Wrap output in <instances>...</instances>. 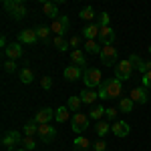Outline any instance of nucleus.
Instances as JSON below:
<instances>
[{
  "label": "nucleus",
  "mask_w": 151,
  "mask_h": 151,
  "mask_svg": "<svg viewBox=\"0 0 151 151\" xmlns=\"http://www.w3.org/2000/svg\"><path fill=\"white\" fill-rule=\"evenodd\" d=\"M97 93H99V99H119L121 95H123V83L119 81V79H105L103 85L97 89Z\"/></svg>",
  "instance_id": "obj_1"
},
{
  "label": "nucleus",
  "mask_w": 151,
  "mask_h": 151,
  "mask_svg": "<svg viewBox=\"0 0 151 151\" xmlns=\"http://www.w3.org/2000/svg\"><path fill=\"white\" fill-rule=\"evenodd\" d=\"M103 73L99 69H85L83 70V83L87 85V89H99L103 85Z\"/></svg>",
  "instance_id": "obj_2"
},
{
  "label": "nucleus",
  "mask_w": 151,
  "mask_h": 151,
  "mask_svg": "<svg viewBox=\"0 0 151 151\" xmlns=\"http://www.w3.org/2000/svg\"><path fill=\"white\" fill-rule=\"evenodd\" d=\"M4 10L10 14L14 20H22L26 16V6L22 0H4Z\"/></svg>",
  "instance_id": "obj_3"
},
{
  "label": "nucleus",
  "mask_w": 151,
  "mask_h": 151,
  "mask_svg": "<svg viewBox=\"0 0 151 151\" xmlns=\"http://www.w3.org/2000/svg\"><path fill=\"white\" fill-rule=\"evenodd\" d=\"M91 127V117L85 115V113H75L73 119H70V129L75 131V135H81L83 131H87V129Z\"/></svg>",
  "instance_id": "obj_4"
},
{
  "label": "nucleus",
  "mask_w": 151,
  "mask_h": 151,
  "mask_svg": "<svg viewBox=\"0 0 151 151\" xmlns=\"http://www.w3.org/2000/svg\"><path fill=\"white\" fill-rule=\"evenodd\" d=\"M133 65H131V60L129 58H123V60H119L115 65V79H119V81H129L131 79V75H133Z\"/></svg>",
  "instance_id": "obj_5"
},
{
  "label": "nucleus",
  "mask_w": 151,
  "mask_h": 151,
  "mask_svg": "<svg viewBox=\"0 0 151 151\" xmlns=\"http://www.w3.org/2000/svg\"><path fill=\"white\" fill-rule=\"evenodd\" d=\"M99 58H101L103 65L115 69V65L119 63V52H117L115 47H101V55H99Z\"/></svg>",
  "instance_id": "obj_6"
},
{
  "label": "nucleus",
  "mask_w": 151,
  "mask_h": 151,
  "mask_svg": "<svg viewBox=\"0 0 151 151\" xmlns=\"http://www.w3.org/2000/svg\"><path fill=\"white\" fill-rule=\"evenodd\" d=\"M2 145H4V149H6V151H16V149H14L16 145H22V137H20V133H18V131H6V133L2 135Z\"/></svg>",
  "instance_id": "obj_7"
},
{
  "label": "nucleus",
  "mask_w": 151,
  "mask_h": 151,
  "mask_svg": "<svg viewBox=\"0 0 151 151\" xmlns=\"http://www.w3.org/2000/svg\"><path fill=\"white\" fill-rule=\"evenodd\" d=\"M69 28V16H60L57 20L50 22V32H55L57 36H63Z\"/></svg>",
  "instance_id": "obj_8"
},
{
  "label": "nucleus",
  "mask_w": 151,
  "mask_h": 151,
  "mask_svg": "<svg viewBox=\"0 0 151 151\" xmlns=\"http://www.w3.org/2000/svg\"><path fill=\"white\" fill-rule=\"evenodd\" d=\"M24 55L22 50V45L20 42H10L8 47L4 48V57L8 58V60H16V58H20Z\"/></svg>",
  "instance_id": "obj_9"
},
{
  "label": "nucleus",
  "mask_w": 151,
  "mask_h": 151,
  "mask_svg": "<svg viewBox=\"0 0 151 151\" xmlns=\"http://www.w3.org/2000/svg\"><path fill=\"white\" fill-rule=\"evenodd\" d=\"M57 137V129L52 125H38V139L45 141V143H50V141Z\"/></svg>",
  "instance_id": "obj_10"
},
{
  "label": "nucleus",
  "mask_w": 151,
  "mask_h": 151,
  "mask_svg": "<svg viewBox=\"0 0 151 151\" xmlns=\"http://www.w3.org/2000/svg\"><path fill=\"white\" fill-rule=\"evenodd\" d=\"M99 40H101V47H113V42H115V30H113L111 26L101 28V32H99Z\"/></svg>",
  "instance_id": "obj_11"
},
{
  "label": "nucleus",
  "mask_w": 151,
  "mask_h": 151,
  "mask_svg": "<svg viewBox=\"0 0 151 151\" xmlns=\"http://www.w3.org/2000/svg\"><path fill=\"white\" fill-rule=\"evenodd\" d=\"M129 99H131L133 103H139V105H145L147 101H149L147 91H145L143 87H133V89H131V93H129Z\"/></svg>",
  "instance_id": "obj_12"
},
{
  "label": "nucleus",
  "mask_w": 151,
  "mask_h": 151,
  "mask_svg": "<svg viewBox=\"0 0 151 151\" xmlns=\"http://www.w3.org/2000/svg\"><path fill=\"white\" fill-rule=\"evenodd\" d=\"M32 119H35L38 125H48V123L55 119V111H52V109H48V107H45V109H40Z\"/></svg>",
  "instance_id": "obj_13"
},
{
  "label": "nucleus",
  "mask_w": 151,
  "mask_h": 151,
  "mask_svg": "<svg viewBox=\"0 0 151 151\" xmlns=\"http://www.w3.org/2000/svg\"><path fill=\"white\" fill-rule=\"evenodd\" d=\"M111 131H113L115 137H127L129 133H131V127H129L127 121H115L113 127H111Z\"/></svg>",
  "instance_id": "obj_14"
},
{
  "label": "nucleus",
  "mask_w": 151,
  "mask_h": 151,
  "mask_svg": "<svg viewBox=\"0 0 151 151\" xmlns=\"http://www.w3.org/2000/svg\"><path fill=\"white\" fill-rule=\"evenodd\" d=\"M36 40H38L36 30L26 28V30H22V32H18V42H20V45H35Z\"/></svg>",
  "instance_id": "obj_15"
},
{
  "label": "nucleus",
  "mask_w": 151,
  "mask_h": 151,
  "mask_svg": "<svg viewBox=\"0 0 151 151\" xmlns=\"http://www.w3.org/2000/svg\"><path fill=\"white\" fill-rule=\"evenodd\" d=\"M99 32H101V26L97 22H91L87 24L85 28H83V36L87 38V40H95V38H99Z\"/></svg>",
  "instance_id": "obj_16"
},
{
  "label": "nucleus",
  "mask_w": 151,
  "mask_h": 151,
  "mask_svg": "<svg viewBox=\"0 0 151 151\" xmlns=\"http://www.w3.org/2000/svg\"><path fill=\"white\" fill-rule=\"evenodd\" d=\"M63 75H65L67 81H79V79H83V70L79 67H75V65H69L67 69L63 70Z\"/></svg>",
  "instance_id": "obj_17"
},
{
  "label": "nucleus",
  "mask_w": 151,
  "mask_h": 151,
  "mask_svg": "<svg viewBox=\"0 0 151 151\" xmlns=\"http://www.w3.org/2000/svg\"><path fill=\"white\" fill-rule=\"evenodd\" d=\"M79 97H81L83 105H91V107H93V103L99 99V93H97V91H93V89H83Z\"/></svg>",
  "instance_id": "obj_18"
},
{
  "label": "nucleus",
  "mask_w": 151,
  "mask_h": 151,
  "mask_svg": "<svg viewBox=\"0 0 151 151\" xmlns=\"http://www.w3.org/2000/svg\"><path fill=\"white\" fill-rule=\"evenodd\" d=\"M42 12H45V16L57 20L58 18V4L57 2H45V4H42Z\"/></svg>",
  "instance_id": "obj_19"
},
{
  "label": "nucleus",
  "mask_w": 151,
  "mask_h": 151,
  "mask_svg": "<svg viewBox=\"0 0 151 151\" xmlns=\"http://www.w3.org/2000/svg\"><path fill=\"white\" fill-rule=\"evenodd\" d=\"M73 145H75V151H89L91 141L87 139V137H83V135H77L75 141H73Z\"/></svg>",
  "instance_id": "obj_20"
},
{
  "label": "nucleus",
  "mask_w": 151,
  "mask_h": 151,
  "mask_svg": "<svg viewBox=\"0 0 151 151\" xmlns=\"http://www.w3.org/2000/svg\"><path fill=\"white\" fill-rule=\"evenodd\" d=\"M70 60H73V63H75V67H79V69H83V67H85V63H87L85 52H83L81 48H77V50H73V52H70Z\"/></svg>",
  "instance_id": "obj_21"
},
{
  "label": "nucleus",
  "mask_w": 151,
  "mask_h": 151,
  "mask_svg": "<svg viewBox=\"0 0 151 151\" xmlns=\"http://www.w3.org/2000/svg\"><path fill=\"white\" fill-rule=\"evenodd\" d=\"M105 111H107V109H105L103 105H93V107H91V111H89L91 121H101V119L105 117Z\"/></svg>",
  "instance_id": "obj_22"
},
{
  "label": "nucleus",
  "mask_w": 151,
  "mask_h": 151,
  "mask_svg": "<svg viewBox=\"0 0 151 151\" xmlns=\"http://www.w3.org/2000/svg\"><path fill=\"white\" fill-rule=\"evenodd\" d=\"M129 60H131L133 69H135V70H139V73H141V77H143V75L147 73V65H145V63H143V60H141V58L137 57V55H131V57H129Z\"/></svg>",
  "instance_id": "obj_23"
},
{
  "label": "nucleus",
  "mask_w": 151,
  "mask_h": 151,
  "mask_svg": "<svg viewBox=\"0 0 151 151\" xmlns=\"http://www.w3.org/2000/svg\"><path fill=\"white\" fill-rule=\"evenodd\" d=\"M55 119H57L58 123H65V121H69L70 119V109L65 105V107H58L57 111H55Z\"/></svg>",
  "instance_id": "obj_24"
},
{
  "label": "nucleus",
  "mask_w": 151,
  "mask_h": 151,
  "mask_svg": "<svg viewBox=\"0 0 151 151\" xmlns=\"http://www.w3.org/2000/svg\"><path fill=\"white\" fill-rule=\"evenodd\" d=\"M18 79H20L22 85H30V83L35 81V75H32V70L28 69V67H24V69H20V73H18Z\"/></svg>",
  "instance_id": "obj_25"
},
{
  "label": "nucleus",
  "mask_w": 151,
  "mask_h": 151,
  "mask_svg": "<svg viewBox=\"0 0 151 151\" xmlns=\"http://www.w3.org/2000/svg\"><path fill=\"white\" fill-rule=\"evenodd\" d=\"M81 97H77V95H73V97H69V101H67V107L70 109V113H79V109H81Z\"/></svg>",
  "instance_id": "obj_26"
},
{
  "label": "nucleus",
  "mask_w": 151,
  "mask_h": 151,
  "mask_svg": "<svg viewBox=\"0 0 151 151\" xmlns=\"http://www.w3.org/2000/svg\"><path fill=\"white\" fill-rule=\"evenodd\" d=\"M24 135L26 137H32V135H38V123L35 119H30L26 125H24Z\"/></svg>",
  "instance_id": "obj_27"
},
{
  "label": "nucleus",
  "mask_w": 151,
  "mask_h": 151,
  "mask_svg": "<svg viewBox=\"0 0 151 151\" xmlns=\"http://www.w3.org/2000/svg\"><path fill=\"white\" fill-rule=\"evenodd\" d=\"M109 121H97V125H95V131H97V135H99V139H103L105 135L109 133Z\"/></svg>",
  "instance_id": "obj_28"
},
{
  "label": "nucleus",
  "mask_w": 151,
  "mask_h": 151,
  "mask_svg": "<svg viewBox=\"0 0 151 151\" xmlns=\"http://www.w3.org/2000/svg\"><path fill=\"white\" fill-rule=\"evenodd\" d=\"M79 16H81L83 20H93V22H95V16H97V12H95L93 6H85V8L79 12Z\"/></svg>",
  "instance_id": "obj_29"
},
{
  "label": "nucleus",
  "mask_w": 151,
  "mask_h": 151,
  "mask_svg": "<svg viewBox=\"0 0 151 151\" xmlns=\"http://www.w3.org/2000/svg\"><path fill=\"white\" fill-rule=\"evenodd\" d=\"M52 45H55V47H57L58 50H60V52H63V50H67V48L70 47V45H69V40H67L65 36H55V38H52Z\"/></svg>",
  "instance_id": "obj_30"
},
{
  "label": "nucleus",
  "mask_w": 151,
  "mask_h": 151,
  "mask_svg": "<svg viewBox=\"0 0 151 151\" xmlns=\"http://www.w3.org/2000/svg\"><path fill=\"white\" fill-rule=\"evenodd\" d=\"M85 50L89 55H101V45H97L95 40H87L85 42Z\"/></svg>",
  "instance_id": "obj_31"
},
{
  "label": "nucleus",
  "mask_w": 151,
  "mask_h": 151,
  "mask_svg": "<svg viewBox=\"0 0 151 151\" xmlns=\"http://www.w3.org/2000/svg\"><path fill=\"white\" fill-rule=\"evenodd\" d=\"M133 105L135 103H133L129 97H123V99L119 101V109H121L123 113H131V111H133Z\"/></svg>",
  "instance_id": "obj_32"
},
{
  "label": "nucleus",
  "mask_w": 151,
  "mask_h": 151,
  "mask_svg": "<svg viewBox=\"0 0 151 151\" xmlns=\"http://www.w3.org/2000/svg\"><path fill=\"white\" fill-rule=\"evenodd\" d=\"M48 35H50V26H38V28H36V36H38V40H47Z\"/></svg>",
  "instance_id": "obj_33"
},
{
  "label": "nucleus",
  "mask_w": 151,
  "mask_h": 151,
  "mask_svg": "<svg viewBox=\"0 0 151 151\" xmlns=\"http://www.w3.org/2000/svg\"><path fill=\"white\" fill-rule=\"evenodd\" d=\"M36 147V141H35V137H22V149H26V151H32Z\"/></svg>",
  "instance_id": "obj_34"
},
{
  "label": "nucleus",
  "mask_w": 151,
  "mask_h": 151,
  "mask_svg": "<svg viewBox=\"0 0 151 151\" xmlns=\"http://www.w3.org/2000/svg\"><path fill=\"white\" fill-rule=\"evenodd\" d=\"M109 22H111V16H109V12H101V14H99V26H101V28H105V26H109Z\"/></svg>",
  "instance_id": "obj_35"
},
{
  "label": "nucleus",
  "mask_w": 151,
  "mask_h": 151,
  "mask_svg": "<svg viewBox=\"0 0 151 151\" xmlns=\"http://www.w3.org/2000/svg\"><path fill=\"white\" fill-rule=\"evenodd\" d=\"M2 69H4V73H8V75H10V73H14V70L18 69V67H16V60H4Z\"/></svg>",
  "instance_id": "obj_36"
},
{
  "label": "nucleus",
  "mask_w": 151,
  "mask_h": 151,
  "mask_svg": "<svg viewBox=\"0 0 151 151\" xmlns=\"http://www.w3.org/2000/svg\"><path fill=\"white\" fill-rule=\"evenodd\" d=\"M81 42H83V40H81V36H79V35H73V36L69 38V45H70L73 48H75V50L81 47Z\"/></svg>",
  "instance_id": "obj_37"
},
{
  "label": "nucleus",
  "mask_w": 151,
  "mask_h": 151,
  "mask_svg": "<svg viewBox=\"0 0 151 151\" xmlns=\"http://www.w3.org/2000/svg\"><path fill=\"white\" fill-rule=\"evenodd\" d=\"M40 87H42L45 91H50V89H52V79H50V77H42V79H40Z\"/></svg>",
  "instance_id": "obj_38"
},
{
  "label": "nucleus",
  "mask_w": 151,
  "mask_h": 151,
  "mask_svg": "<svg viewBox=\"0 0 151 151\" xmlns=\"http://www.w3.org/2000/svg\"><path fill=\"white\" fill-rule=\"evenodd\" d=\"M141 83H143V89H151V70H147L141 77Z\"/></svg>",
  "instance_id": "obj_39"
},
{
  "label": "nucleus",
  "mask_w": 151,
  "mask_h": 151,
  "mask_svg": "<svg viewBox=\"0 0 151 151\" xmlns=\"http://www.w3.org/2000/svg\"><path fill=\"white\" fill-rule=\"evenodd\" d=\"M105 117H107V121H117V109L109 107V109L105 111Z\"/></svg>",
  "instance_id": "obj_40"
},
{
  "label": "nucleus",
  "mask_w": 151,
  "mask_h": 151,
  "mask_svg": "<svg viewBox=\"0 0 151 151\" xmlns=\"http://www.w3.org/2000/svg\"><path fill=\"white\" fill-rule=\"evenodd\" d=\"M93 149H95V151H105V149H107V143H105L103 139L95 141V143H93Z\"/></svg>",
  "instance_id": "obj_41"
},
{
  "label": "nucleus",
  "mask_w": 151,
  "mask_h": 151,
  "mask_svg": "<svg viewBox=\"0 0 151 151\" xmlns=\"http://www.w3.org/2000/svg\"><path fill=\"white\" fill-rule=\"evenodd\" d=\"M0 47H4V48L8 47V45H6V36H4V35L0 36Z\"/></svg>",
  "instance_id": "obj_42"
},
{
  "label": "nucleus",
  "mask_w": 151,
  "mask_h": 151,
  "mask_svg": "<svg viewBox=\"0 0 151 151\" xmlns=\"http://www.w3.org/2000/svg\"><path fill=\"white\" fill-rule=\"evenodd\" d=\"M145 65H147V70H151V60H149V63H145Z\"/></svg>",
  "instance_id": "obj_43"
},
{
  "label": "nucleus",
  "mask_w": 151,
  "mask_h": 151,
  "mask_svg": "<svg viewBox=\"0 0 151 151\" xmlns=\"http://www.w3.org/2000/svg\"><path fill=\"white\" fill-rule=\"evenodd\" d=\"M147 50H149V55H151V47H149V48H147Z\"/></svg>",
  "instance_id": "obj_44"
},
{
  "label": "nucleus",
  "mask_w": 151,
  "mask_h": 151,
  "mask_svg": "<svg viewBox=\"0 0 151 151\" xmlns=\"http://www.w3.org/2000/svg\"><path fill=\"white\" fill-rule=\"evenodd\" d=\"M16 151H26V149H16Z\"/></svg>",
  "instance_id": "obj_45"
}]
</instances>
